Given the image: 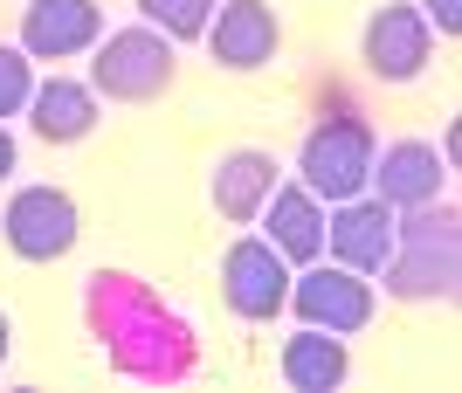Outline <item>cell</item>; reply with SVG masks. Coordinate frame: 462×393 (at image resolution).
<instances>
[{
  "instance_id": "cell-5",
  "label": "cell",
  "mask_w": 462,
  "mask_h": 393,
  "mask_svg": "<svg viewBox=\"0 0 462 393\" xmlns=\"http://www.w3.org/2000/svg\"><path fill=\"white\" fill-rule=\"evenodd\" d=\"M0 228H7V249H14L21 262H62L83 235V215L62 187H21V194L7 200Z\"/></svg>"
},
{
  "instance_id": "cell-1",
  "label": "cell",
  "mask_w": 462,
  "mask_h": 393,
  "mask_svg": "<svg viewBox=\"0 0 462 393\" xmlns=\"http://www.w3.org/2000/svg\"><path fill=\"white\" fill-rule=\"evenodd\" d=\"M462 276V215L456 200H428V207H407L393 215V256H386L380 283L386 297L401 304H448Z\"/></svg>"
},
{
  "instance_id": "cell-17",
  "label": "cell",
  "mask_w": 462,
  "mask_h": 393,
  "mask_svg": "<svg viewBox=\"0 0 462 393\" xmlns=\"http://www.w3.org/2000/svg\"><path fill=\"white\" fill-rule=\"evenodd\" d=\"M35 97V62L21 56V41H0V124L21 118Z\"/></svg>"
},
{
  "instance_id": "cell-6",
  "label": "cell",
  "mask_w": 462,
  "mask_h": 393,
  "mask_svg": "<svg viewBox=\"0 0 462 393\" xmlns=\"http://www.w3.org/2000/svg\"><path fill=\"white\" fill-rule=\"evenodd\" d=\"M428 49H435V28L421 21V7H407V0H380V7L366 14V35H359V62H366V77L414 83L428 69Z\"/></svg>"
},
{
  "instance_id": "cell-18",
  "label": "cell",
  "mask_w": 462,
  "mask_h": 393,
  "mask_svg": "<svg viewBox=\"0 0 462 393\" xmlns=\"http://www.w3.org/2000/svg\"><path fill=\"white\" fill-rule=\"evenodd\" d=\"M421 21L435 28V35H456L462 28V0H421Z\"/></svg>"
},
{
  "instance_id": "cell-13",
  "label": "cell",
  "mask_w": 462,
  "mask_h": 393,
  "mask_svg": "<svg viewBox=\"0 0 462 393\" xmlns=\"http://www.w3.org/2000/svg\"><path fill=\"white\" fill-rule=\"evenodd\" d=\"M276 179H283L276 152H263V145H242V152H228L221 166H214V179H208L214 215H221V221H242V228H249V221L263 215V200L276 194Z\"/></svg>"
},
{
  "instance_id": "cell-11",
  "label": "cell",
  "mask_w": 462,
  "mask_h": 393,
  "mask_svg": "<svg viewBox=\"0 0 462 393\" xmlns=\"http://www.w3.org/2000/svg\"><path fill=\"white\" fill-rule=\"evenodd\" d=\"M366 179H373V200H386L393 215H407V207H428V200L448 194V159L435 145H421V138H401V145L373 152Z\"/></svg>"
},
{
  "instance_id": "cell-4",
  "label": "cell",
  "mask_w": 462,
  "mask_h": 393,
  "mask_svg": "<svg viewBox=\"0 0 462 393\" xmlns=\"http://www.w3.org/2000/svg\"><path fill=\"white\" fill-rule=\"evenodd\" d=\"M283 311H297L304 324H318V332H366L373 324V283L359 270H346V262H304V276H290V297H283Z\"/></svg>"
},
{
  "instance_id": "cell-10",
  "label": "cell",
  "mask_w": 462,
  "mask_h": 393,
  "mask_svg": "<svg viewBox=\"0 0 462 393\" xmlns=\"http://www.w3.org/2000/svg\"><path fill=\"white\" fill-rule=\"evenodd\" d=\"M325 249H331V262H346V270L380 276L386 256H393V207L373 200V194L338 200V207L325 215Z\"/></svg>"
},
{
  "instance_id": "cell-14",
  "label": "cell",
  "mask_w": 462,
  "mask_h": 393,
  "mask_svg": "<svg viewBox=\"0 0 462 393\" xmlns=\"http://www.w3.org/2000/svg\"><path fill=\"white\" fill-rule=\"evenodd\" d=\"M28 132L42 145H77V138L97 132V90L77 77H49L35 83V97H28Z\"/></svg>"
},
{
  "instance_id": "cell-20",
  "label": "cell",
  "mask_w": 462,
  "mask_h": 393,
  "mask_svg": "<svg viewBox=\"0 0 462 393\" xmlns=\"http://www.w3.org/2000/svg\"><path fill=\"white\" fill-rule=\"evenodd\" d=\"M0 359H7V311H0Z\"/></svg>"
},
{
  "instance_id": "cell-8",
  "label": "cell",
  "mask_w": 462,
  "mask_h": 393,
  "mask_svg": "<svg viewBox=\"0 0 462 393\" xmlns=\"http://www.w3.org/2000/svg\"><path fill=\"white\" fill-rule=\"evenodd\" d=\"M208 49H214L221 69H235V77L270 69L276 49H283V21H276L270 0H228V7L208 21Z\"/></svg>"
},
{
  "instance_id": "cell-7",
  "label": "cell",
  "mask_w": 462,
  "mask_h": 393,
  "mask_svg": "<svg viewBox=\"0 0 462 393\" xmlns=\"http://www.w3.org/2000/svg\"><path fill=\"white\" fill-rule=\"evenodd\" d=\"M221 297H228L235 317L270 324V317L283 311V297H290V262L276 256L263 235H242L228 256H221Z\"/></svg>"
},
{
  "instance_id": "cell-9",
  "label": "cell",
  "mask_w": 462,
  "mask_h": 393,
  "mask_svg": "<svg viewBox=\"0 0 462 393\" xmlns=\"http://www.w3.org/2000/svg\"><path fill=\"white\" fill-rule=\"evenodd\" d=\"M97 35H104L97 0H28V14H21V56L28 62H69L97 49Z\"/></svg>"
},
{
  "instance_id": "cell-19",
  "label": "cell",
  "mask_w": 462,
  "mask_h": 393,
  "mask_svg": "<svg viewBox=\"0 0 462 393\" xmlns=\"http://www.w3.org/2000/svg\"><path fill=\"white\" fill-rule=\"evenodd\" d=\"M14 159H21V145H14V132H7V124H0V179L14 173Z\"/></svg>"
},
{
  "instance_id": "cell-12",
  "label": "cell",
  "mask_w": 462,
  "mask_h": 393,
  "mask_svg": "<svg viewBox=\"0 0 462 393\" xmlns=\"http://www.w3.org/2000/svg\"><path fill=\"white\" fill-rule=\"evenodd\" d=\"M255 221H270V249L283 262H318L325 256V200L310 194L304 179H297V187H283V179H276V194L263 200V215Z\"/></svg>"
},
{
  "instance_id": "cell-16",
  "label": "cell",
  "mask_w": 462,
  "mask_h": 393,
  "mask_svg": "<svg viewBox=\"0 0 462 393\" xmlns=\"http://www.w3.org/2000/svg\"><path fill=\"white\" fill-rule=\"evenodd\" d=\"M145 28H159L166 41H200L214 21V0H138Z\"/></svg>"
},
{
  "instance_id": "cell-2",
  "label": "cell",
  "mask_w": 462,
  "mask_h": 393,
  "mask_svg": "<svg viewBox=\"0 0 462 393\" xmlns=\"http://www.w3.org/2000/svg\"><path fill=\"white\" fill-rule=\"evenodd\" d=\"M180 77V56L159 28H117V35H97V62H90V90L111 104H159Z\"/></svg>"
},
{
  "instance_id": "cell-3",
  "label": "cell",
  "mask_w": 462,
  "mask_h": 393,
  "mask_svg": "<svg viewBox=\"0 0 462 393\" xmlns=\"http://www.w3.org/2000/svg\"><path fill=\"white\" fill-rule=\"evenodd\" d=\"M297 173H304V187L318 200H352L366 194V173H373V124L352 118V111H338V118L310 124L304 145H297Z\"/></svg>"
},
{
  "instance_id": "cell-15",
  "label": "cell",
  "mask_w": 462,
  "mask_h": 393,
  "mask_svg": "<svg viewBox=\"0 0 462 393\" xmlns=\"http://www.w3.org/2000/svg\"><path fill=\"white\" fill-rule=\"evenodd\" d=\"M276 373H283V387H297V393H331V387H346V373H352L346 338H338V332H318V324L290 332V338H283V359H276Z\"/></svg>"
}]
</instances>
